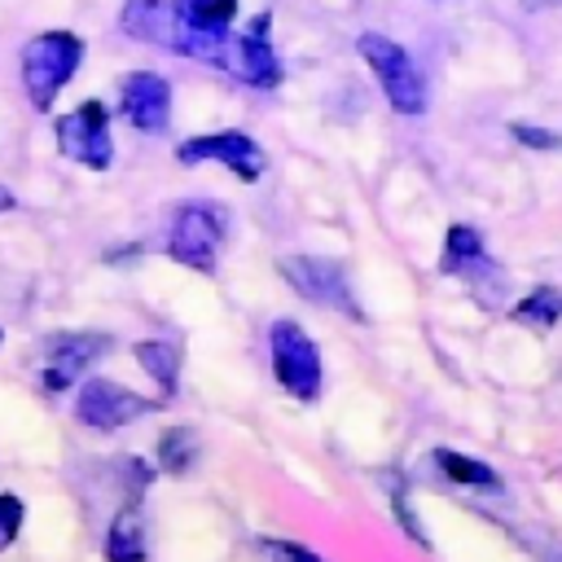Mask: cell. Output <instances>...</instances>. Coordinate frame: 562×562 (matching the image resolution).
I'll return each mask as SVG.
<instances>
[{"label": "cell", "instance_id": "cell-1", "mask_svg": "<svg viewBox=\"0 0 562 562\" xmlns=\"http://www.w3.org/2000/svg\"><path fill=\"white\" fill-rule=\"evenodd\" d=\"M83 61V40L75 31H40L22 48V88L35 110H53L61 88L75 79Z\"/></svg>", "mask_w": 562, "mask_h": 562}, {"label": "cell", "instance_id": "cell-2", "mask_svg": "<svg viewBox=\"0 0 562 562\" xmlns=\"http://www.w3.org/2000/svg\"><path fill=\"white\" fill-rule=\"evenodd\" d=\"M228 237V215L220 202L211 198H198V202H184L171 220V237H167V255L193 272H215V259H220V246Z\"/></svg>", "mask_w": 562, "mask_h": 562}, {"label": "cell", "instance_id": "cell-3", "mask_svg": "<svg viewBox=\"0 0 562 562\" xmlns=\"http://www.w3.org/2000/svg\"><path fill=\"white\" fill-rule=\"evenodd\" d=\"M356 53L378 75V83H382V92H386V101H391L395 114H426V83H422L417 61L408 57V48H400L391 35L364 31L356 40Z\"/></svg>", "mask_w": 562, "mask_h": 562}, {"label": "cell", "instance_id": "cell-4", "mask_svg": "<svg viewBox=\"0 0 562 562\" xmlns=\"http://www.w3.org/2000/svg\"><path fill=\"white\" fill-rule=\"evenodd\" d=\"M119 26L140 44H158V48H171V53H184V57H215L224 48V44H211V40L193 35L167 0H127L123 13H119Z\"/></svg>", "mask_w": 562, "mask_h": 562}, {"label": "cell", "instance_id": "cell-5", "mask_svg": "<svg viewBox=\"0 0 562 562\" xmlns=\"http://www.w3.org/2000/svg\"><path fill=\"white\" fill-rule=\"evenodd\" d=\"M268 356H272L277 382L294 400H316L321 395V351H316V342H312V334L303 325L277 321L268 329Z\"/></svg>", "mask_w": 562, "mask_h": 562}, {"label": "cell", "instance_id": "cell-6", "mask_svg": "<svg viewBox=\"0 0 562 562\" xmlns=\"http://www.w3.org/2000/svg\"><path fill=\"white\" fill-rule=\"evenodd\" d=\"M53 136H57V149L70 162L88 167V171H105L110 158H114V145H110V110L101 101H83L70 114H57L53 119Z\"/></svg>", "mask_w": 562, "mask_h": 562}, {"label": "cell", "instance_id": "cell-7", "mask_svg": "<svg viewBox=\"0 0 562 562\" xmlns=\"http://www.w3.org/2000/svg\"><path fill=\"white\" fill-rule=\"evenodd\" d=\"M277 268H281V277L290 281V290H294V294H303L307 303L338 307V312H347L351 321H364V316H360V303L351 299L347 272H342L334 259H316V255H285Z\"/></svg>", "mask_w": 562, "mask_h": 562}, {"label": "cell", "instance_id": "cell-8", "mask_svg": "<svg viewBox=\"0 0 562 562\" xmlns=\"http://www.w3.org/2000/svg\"><path fill=\"white\" fill-rule=\"evenodd\" d=\"M176 158L180 162H220V167H228L237 180H246V184H255L259 176H263V167H268V154H263V145L250 136V132H206V136H193V140H180V149H176Z\"/></svg>", "mask_w": 562, "mask_h": 562}, {"label": "cell", "instance_id": "cell-9", "mask_svg": "<svg viewBox=\"0 0 562 562\" xmlns=\"http://www.w3.org/2000/svg\"><path fill=\"white\" fill-rule=\"evenodd\" d=\"M268 31H272V13L263 9L246 22L241 35H233V44L224 48V66H228L233 79H241L250 88H277L281 83V61L272 53Z\"/></svg>", "mask_w": 562, "mask_h": 562}, {"label": "cell", "instance_id": "cell-10", "mask_svg": "<svg viewBox=\"0 0 562 562\" xmlns=\"http://www.w3.org/2000/svg\"><path fill=\"white\" fill-rule=\"evenodd\" d=\"M154 408V400L110 382V378H83L79 382V400H75V417L92 430H119L136 417H145Z\"/></svg>", "mask_w": 562, "mask_h": 562}, {"label": "cell", "instance_id": "cell-11", "mask_svg": "<svg viewBox=\"0 0 562 562\" xmlns=\"http://www.w3.org/2000/svg\"><path fill=\"white\" fill-rule=\"evenodd\" d=\"M105 347H110L105 334H57V338H48L40 347V386L53 391V395L75 386L88 373V364L105 356Z\"/></svg>", "mask_w": 562, "mask_h": 562}, {"label": "cell", "instance_id": "cell-12", "mask_svg": "<svg viewBox=\"0 0 562 562\" xmlns=\"http://www.w3.org/2000/svg\"><path fill=\"white\" fill-rule=\"evenodd\" d=\"M123 119L136 132H162L171 119V83L154 70H136L123 79Z\"/></svg>", "mask_w": 562, "mask_h": 562}, {"label": "cell", "instance_id": "cell-13", "mask_svg": "<svg viewBox=\"0 0 562 562\" xmlns=\"http://www.w3.org/2000/svg\"><path fill=\"white\" fill-rule=\"evenodd\" d=\"M171 9L193 35H202L211 44H224L228 26H233V13H237V0H171Z\"/></svg>", "mask_w": 562, "mask_h": 562}, {"label": "cell", "instance_id": "cell-14", "mask_svg": "<svg viewBox=\"0 0 562 562\" xmlns=\"http://www.w3.org/2000/svg\"><path fill=\"white\" fill-rule=\"evenodd\" d=\"M105 562H145V518L136 501L114 514V527L105 536Z\"/></svg>", "mask_w": 562, "mask_h": 562}, {"label": "cell", "instance_id": "cell-15", "mask_svg": "<svg viewBox=\"0 0 562 562\" xmlns=\"http://www.w3.org/2000/svg\"><path fill=\"white\" fill-rule=\"evenodd\" d=\"M132 356H136V364L158 382L162 400H171V395H176V382H180V351H176V342L145 338V342L132 347Z\"/></svg>", "mask_w": 562, "mask_h": 562}, {"label": "cell", "instance_id": "cell-16", "mask_svg": "<svg viewBox=\"0 0 562 562\" xmlns=\"http://www.w3.org/2000/svg\"><path fill=\"white\" fill-rule=\"evenodd\" d=\"M435 465L443 470V479L461 483V487H483V492H501V474L492 465H483L479 457H465V452H452V448H439L435 452Z\"/></svg>", "mask_w": 562, "mask_h": 562}, {"label": "cell", "instance_id": "cell-17", "mask_svg": "<svg viewBox=\"0 0 562 562\" xmlns=\"http://www.w3.org/2000/svg\"><path fill=\"white\" fill-rule=\"evenodd\" d=\"M479 259H487L483 255V233L479 228H470V224H452L448 228V237H443V255H439V268L443 272H452V277H461L470 263H479Z\"/></svg>", "mask_w": 562, "mask_h": 562}, {"label": "cell", "instance_id": "cell-18", "mask_svg": "<svg viewBox=\"0 0 562 562\" xmlns=\"http://www.w3.org/2000/svg\"><path fill=\"white\" fill-rule=\"evenodd\" d=\"M514 321L536 325V329L558 325V321H562V290H553V285H536V290H527V294L514 303Z\"/></svg>", "mask_w": 562, "mask_h": 562}, {"label": "cell", "instance_id": "cell-19", "mask_svg": "<svg viewBox=\"0 0 562 562\" xmlns=\"http://www.w3.org/2000/svg\"><path fill=\"white\" fill-rule=\"evenodd\" d=\"M198 461V435L189 426H167L158 435V465L167 474H184Z\"/></svg>", "mask_w": 562, "mask_h": 562}, {"label": "cell", "instance_id": "cell-20", "mask_svg": "<svg viewBox=\"0 0 562 562\" xmlns=\"http://www.w3.org/2000/svg\"><path fill=\"white\" fill-rule=\"evenodd\" d=\"M22 518H26V505H22V496H13V492H0V549H9V544L18 540V531H22Z\"/></svg>", "mask_w": 562, "mask_h": 562}, {"label": "cell", "instance_id": "cell-21", "mask_svg": "<svg viewBox=\"0 0 562 562\" xmlns=\"http://www.w3.org/2000/svg\"><path fill=\"white\" fill-rule=\"evenodd\" d=\"M509 136L522 140L527 149H558L562 145L558 132H544V127H531V123H509Z\"/></svg>", "mask_w": 562, "mask_h": 562}, {"label": "cell", "instance_id": "cell-22", "mask_svg": "<svg viewBox=\"0 0 562 562\" xmlns=\"http://www.w3.org/2000/svg\"><path fill=\"white\" fill-rule=\"evenodd\" d=\"M263 553H268L272 562H325L321 553H312V549H303V544H290V540H263Z\"/></svg>", "mask_w": 562, "mask_h": 562}, {"label": "cell", "instance_id": "cell-23", "mask_svg": "<svg viewBox=\"0 0 562 562\" xmlns=\"http://www.w3.org/2000/svg\"><path fill=\"white\" fill-rule=\"evenodd\" d=\"M527 13H536V9H549V4H562V0H518Z\"/></svg>", "mask_w": 562, "mask_h": 562}, {"label": "cell", "instance_id": "cell-24", "mask_svg": "<svg viewBox=\"0 0 562 562\" xmlns=\"http://www.w3.org/2000/svg\"><path fill=\"white\" fill-rule=\"evenodd\" d=\"M4 211H13V193L0 184V215H4Z\"/></svg>", "mask_w": 562, "mask_h": 562}, {"label": "cell", "instance_id": "cell-25", "mask_svg": "<svg viewBox=\"0 0 562 562\" xmlns=\"http://www.w3.org/2000/svg\"><path fill=\"white\" fill-rule=\"evenodd\" d=\"M0 342H4V334H0Z\"/></svg>", "mask_w": 562, "mask_h": 562}]
</instances>
